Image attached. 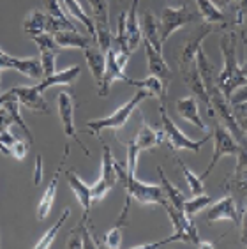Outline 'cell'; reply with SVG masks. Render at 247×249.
I'll return each mask as SVG.
<instances>
[{
  "label": "cell",
  "mask_w": 247,
  "mask_h": 249,
  "mask_svg": "<svg viewBox=\"0 0 247 249\" xmlns=\"http://www.w3.org/2000/svg\"><path fill=\"white\" fill-rule=\"evenodd\" d=\"M219 48L223 55V71L219 72L217 85L221 92L229 99L233 92L247 83V78L242 74L240 64L237 60V34L233 30H226L221 34Z\"/></svg>",
  "instance_id": "cell-1"
},
{
  "label": "cell",
  "mask_w": 247,
  "mask_h": 249,
  "mask_svg": "<svg viewBox=\"0 0 247 249\" xmlns=\"http://www.w3.org/2000/svg\"><path fill=\"white\" fill-rule=\"evenodd\" d=\"M168 212V217H170L171 225H173V235L166 237V239L159 240V242H150V244H138L133 246V249H150V248H161L164 244H170V242H175V240H182V242H189L194 248H215L212 242H203L201 237L198 235V230L194 226V219H189L185 216L184 211H178L171 203L164 205Z\"/></svg>",
  "instance_id": "cell-2"
},
{
  "label": "cell",
  "mask_w": 247,
  "mask_h": 249,
  "mask_svg": "<svg viewBox=\"0 0 247 249\" xmlns=\"http://www.w3.org/2000/svg\"><path fill=\"white\" fill-rule=\"evenodd\" d=\"M115 170H117V175L119 178L124 180V186H125V193H127V198L138 201L140 205H166L168 198L166 193L162 189V186H152V184L141 182L136 178V175H129L125 164L115 161Z\"/></svg>",
  "instance_id": "cell-3"
},
{
  "label": "cell",
  "mask_w": 247,
  "mask_h": 249,
  "mask_svg": "<svg viewBox=\"0 0 247 249\" xmlns=\"http://www.w3.org/2000/svg\"><path fill=\"white\" fill-rule=\"evenodd\" d=\"M147 97H148V92L143 90V89H138V92H136L127 103H124L120 108H117L111 115L103 117V119L88 120V122H87L88 133H90L92 136H95L97 140H101V131L103 129H113V131L122 129L124 125L127 124V120L131 119V115L136 111L140 103H141L143 99H147Z\"/></svg>",
  "instance_id": "cell-4"
},
{
  "label": "cell",
  "mask_w": 247,
  "mask_h": 249,
  "mask_svg": "<svg viewBox=\"0 0 247 249\" xmlns=\"http://www.w3.org/2000/svg\"><path fill=\"white\" fill-rule=\"evenodd\" d=\"M159 111H161V131H162V138H164V142H166L168 145H170L173 150H191V152H200V149L203 147V143L209 140V136H205V138L198 140V142H194V140L187 138L184 133H182L178 127H176V124L171 120V117L168 115L166 108H164V105H159Z\"/></svg>",
  "instance_id": "cell-5"
},
{
  "label": "cell",
  "mask_w": 247,
  "mask_h": 249,
  "mask_svg": "<svg viewBox=\"0 0 247 249\" xmlns=\"http://www.w3.org/2000/svg\"><path fill=\"white\" fill-rule=\"evenodd\" d=\"M200 15H194L187 5H180V7H164L162 15L159 18V34H161V43L164 44L168 39L171 37V34L178 30L180 27L198 21Z\"/></svg>",
  "instance_id": "cell-6"
},
{
  "label": "cell",
  "mask_w": 247,
  "mask_h": 249,
  "mask_svg": "<svg viewBox=\"0 0 247 249\" xmlns=\"http://www.w3.org/2000/svg\"><path fill=\"white\" fill-rule=\"evenodd\" d=\"M238 152H240V145L235 142L233 134L228 131V127L221 122H215L214 125V156H212V161H210L209 168L205 170L200 175V178H207L212 173L217 163L221 161V158H226V156H235L237 158Z\"/></svg>",
  "instance_id": "cell-7"
},
{
  "label": "cell",
  "mask_w": 247,
  "mask_h": 249,
  "mask_svg": "<svg viewBox=\"0 0 247 249\" xmlns=\"http://www.w3.org/2000/svg\"><path fill=\"white\" fill-rule=\"evenodd\" d=\"M92 9V19L95 25V41L103 52H108L115 43V34L109 29V9L108 0H88Z\"/></svg>",
  "instance_id": "cell-8"
},
{
  "label": "cell",
  "mask_w": 247,
  "mask_h": 249,
  "mask_svg": "<svg viewBox=\"0 0 247 249\" xmlns=\"http://www.w3.org/2000/svg\"><path fill=\"white\" fill-rule=\"evenodd\" d=\"M117 170H115V158L109 147L103 143V163H101V177L99 180L92 186V203H97L106 196L109 189H113L117 184Z\"/></svg>",
  "instance_id": "cell-9"
},
{
  "label": "cell",
  "mask_w": 247,
  "mask_h": 249,
  "mask_svg": "<svg viewBox=\"0 0 247 249\" xmlns=\"http://www.w3.org/2000/svg\"><path fill=\"white\" fill-rule=\"evenodd\" d=\"M58 115H60V120H62L64 134H66L67 138H72L74 142H78V143L81 145L83 152H85V156H90V150L81 143V140L76 131V125H74V96H72L71 92L64 90L58 94Z\"/></svg>",
  "instance_id": "cell-10"
},
{
  "label": "cell",
  "mask_w": 247,
  "mask_h": 249,
  "mask_svg": "<svg viewBox=\"0 0 247 249\" xmlns=\"http://www.w3.org/2000/svg\"><path fill=\"white\" fill-rule=\"evenodd\" d=\"M0 69H15V71L21 72L25 76L32 78V80H43V67H41V60L39 58H18L11 57L9 53H5L0 48Z\"/></svg>",
  "instance_id": "cell-11"
},
{
  "label": "cell",
  "mask_w": 247,
  "mask_h": 249,
  "mask_svg": "<svg viewBox=\"0 0 247 249\" xmlns=\"http://www.w3.org/2000/svg\"><path fill=\"white\" fill-rule=\"evenodd\" d=\"M212 32H215V25L201 23L200 29H196L194 32L191 34L189 37H187V41L184 43V46H182V50H180L178 66L187 67V66H191V64H196V55H198V50L201 48L203 39Z\"/></svg>",
  "instance_id": "cell-12"
},
{
  "label": "cell",
  "mask_w": 247,
  "mask_h": 249,
  "mask_svg": "<svg viewBox=\"0 0 247 249\" xmlns=\"http://www.w3.org/2000/svg\"><path fill=\"white\" fill-rule=\"evenodd\" d=\"M69 152H71V147H69V143H66L60 164H58V168L55 170V175H53L52 182L48 184L46 191L43 193V196H41V200H39V205H37V219L39 221H44L48 216H50V212H52L53 203H55V196H57L58 178H60L62 170H64V166H66V161H67V156H69Z\"/></svg>",
  "instance_id": "cell-13"
},
{
  "label": "cell",
  "mask_w": 247,
  "mask_h": 249,
  "mask_svg": "<svg viewBox=\"0 0 247 249\" xmlns=\"http://www.w3.org/2000/svg\"><path fill=\"white\" fill-rule=\"evenodd\" d=\"M117 80H122V82L125 83H133V80L124 72V69L120 67V64L117 62V53H115L113 48H109L108 52H106V71H105V78H103V83H101V87H97V94H99L101 97L108 96L109 92V87L113 85V82H117Z\"/></svg>",
  "instance_id": "cell-14"
},
{
  "label": "cell",
  "mask_w": 247,
  "mask_h": 249,
  "mask_svg": "<svg viewBox=\"0 0 247 249\" xmlns=\"http://www.w3.org/2000/svg\"><path fill=\"white\" fill-rule=\"evenodd\" d=\"M13 90L16 92V97H18V103L25 108H29L32 111H37V113H44L48 115L50 113V106H48L46 99L43 97V92L39 90L37 85L35 87H13Z\"/></svg>",
  "instance_id": "cell-15"
},
{
  "label": "cell",
  "mask_w": 247,
  "mask_h": 249,
  "mask_svg": "<svg viewBox=\"0 0 247 249\" xmlns=\"http://www.w3.org/2000/svg\"><path fill=\"white\" fill-rule=\"evenodd\" d=\"M180 69H182V76H184L185 85L189 87V90L193 92V96H194L196 99L203 101L205 106H207V108H209V111H210V117L214 119L215 113H214V110H212V105H210V97H209V94H207L205 83H203V80H201V76H200L198 66H196V64H191V66L180 67Z\"/></svg>",
  "instance_id": "cell-16"
},
{
  "label": "cell",
  "mask_w": 247,
  "mask_h": 249,
  "mask_svg": "<svg viewBox=\"0 0 247 249\" xmlns=\"http://www.w3.org/2000/svg\"><path fill=\"white\" fill-rule=\"evenodd\" d=\"M205 219L214 223V221H224L229 219L233 223H238L240 221V212H238V207L229 195H226L224 198H221L219 201H215L214 205L210 207L209 212L205 214Z\"/></svg>",
  "instance_id": "cell-17"
},
{
  "label": "cell",
  "mask_w": 247,
  "mask_h": 249,
  "mask_svg": "<svg viewBox=\"0 0 247 249\" xmlns=\"http://www.w3.org/2000/svg\"><path fill=\"white\" fill-rule=\"evenodd\" d=\"M143 44H145V55H147L148 72H150L152 76H157L161 82H164L168 85V83L171 82V69L166 64V60H164V57H162V53L157 52L152 44L147 43V41H143Z\"/></svg>",
  "instance_id": "cell-18"
},
{
  "label": "cell",
  "mask_w": 247,
  "mask_h": 249,
  "mask_svg": "<svg viewBox=\"0 0 247 249\" xmlns=\"http://www.w3.org/2000/svg\"><path fill=\"white\" fill-rule=\"evenodd\" d=\"M53 37H55V41H57V44L62 50H69V48L87 50L88 46L97 44L92 36L80 34L78 30H60V32L53 34Z\"/></svg>",
  "instance_id": "cell-19"
},
{
  "label": "cell",
  "mask_w": 247,
  "mask_h": 249,
  "mask_svg": "<svg viewBox=\"0 0 247 249\" xmlns=\"http://www.w3.org/2000/svg\"><path fill=\"white\" fill-rule=\"evenodd\" d=\"M176 111H178V115H180L182 119L191 122L193 125H196V127L201 129L203 133L209 131V127L205 125L203 119H201V115H200L198 99H196L194 96H187V97H182V99L176 101Z\"/></svg>",
  "instance_id": "cell-20"
},
{
  "label": "cell",
  "mask_w": 247,
  "mask_h": 249,
  "mask_svg": "<svg viewBox=\"0 0 247 249\" xmlns=\"http://www.w3.org/2000/svg\"><path fill=\"white\" fill-rule=\"evenodd\" d=\"M66 177H67V184L69 187L72 189L74 193V196H76L78 203L83 207V212H90V207H92V186L85 184L78 177V173L74 170H67L66 172Z\"/></svg>",
  "instance_id": "cell-21"
},
{
  "label": "cell",
  "mask_w": 247,
  "mask_h": 249,
  "mask_svg": "<svg viewBox=\"0 0 247 249\" xmlns=\"http://www.w3.org/2000/svg\"><path fill=\"white\" fill-rule=\"evenodd\" d=\"M138 4L140 0H133L127 15H125V34H127V43L131 52H134L141 44V37H143L141 27H140V21H138Z\"/></svg>",
  "instance_id": "cell-22"
},
{
  "label": "cell",
  "mask_w": 247,
  "mask_h": 249,
  "mask_svg": "<svg viewBox=\"0 0 247 249\" xmlns=\"http://www.w3.org/2000/svg\"><path fill=\"white\" fill-rule=\"evenodd\" d=\"M85 52V58L87 64H88V69L92 72V78L95 80V85L101 87L103 83V78H105V71H106V53L94 44V46H88Z\"/></svg>",
  "instance_id": "cell-23"
},
{
  "label": "cell",
  "mask_w": 247,
  "mask_h": 249,
  "mask_svg": "<svg viewBox=\"0 0 247 249\" xmlns=\"http://www.w3.org/2000/svg\"><path fill=\"white\" fill-rule=\"evenodd\" d=\"M81 72V67L80 66H72V67H67L64 71H57L55 74L48 78H43L41 83L37 85V89L41 92H46L50 87H64V85H72V83L76 82V78L80 76Z\"/></svg>",
  "instance_id": "cell-24"
},
{
  "label": "cell",
  "mask_w": 247,
  "mask_h": 249,
  "mask_svg": "<svg viewBox=\"0 0 247 249\" xmlns=\"http://www.w3.org/2000/svg\"><path fill=\"white\" fill-rule=\"evenodd\" d=\"M133 142H134V145L140 149V152H141V150H150V149L159 147V145L164 142V138H162V131L152 129V127L143 120L141 129L136 133V136H134Z\"/></svg>",
  "instance_id": "cell-25"
},
{
  "label": "cell",
  "mask_w": 247,
  "mask_h": 249,
  "mask_svg": "<svg viewBox=\"0 0 247 249\" xmlns=\"http://www.w3.org/2000/svg\"><path fill=\"white\" fill-rule=\"evenodd\" d=\"M141 32H143V36H145V41L152 44L157 52L162 53L161 34H159V19L154 16L152 11H147V15L143 18Z\"/></svg>",
  "instance_id": "cell-26"
},
{
  "label": "cell",
  "mask_w": 247,
  "mask_h": 249,
  "mask_svg": "<svg viewBox=\"0 0 247 249\" xmlns=\"http://www.w3.org/2000/svg\"><path fill=\"white\" fill-rule=\"evenodd\" d=\"M194 4H196V7H198V15L203 19V23L224 25L226 18H224L223 11L219 9L212 0H194Z\"/></svg>",
  "instance_id": "cell-27"
},
{
  "label": "cell",
  "mask_w": 247,
  "mask_h": 249,
  "mask_svg": "<svg viewBox=\"0 0 247 249\" xmlns=\"http://www.w3.org/2000/svg\"><path fill=\"white\" fill-rule=\"evenodd\" d=\"M60 4L64 5V9H66L67 13L72 16V18H76L78 21H80V23L85 27L87 32H88V36H92V37L95 39L94 19H92L90 15H87L85 11H83V7L78 4V0H60ZM95 43H97V41H95Z\"/></svg>",
  "instance_id": "cell-28"
},
{
  "label": "cell",
  "mask_w": 247,
  "mask_h": 249,
  "mask_svg": "<svg viewBox=\"0 0 247 249\" xmlns=\"http://www.w3.org/2000/svg\"><path fill=\"white\" fill-rule=\"evenodd\" d=\"M133 87H136V89H143V90L148 92V96H154L159 99V103H162L164 105V97H166L168 94V85L164 82H161L157 76H150L145 78V80H133V83H131Z\"/></svg>",
  "instance_id": "cell-29"
},
{
  "label": "cell",
  "mask_w": 247,
  "mask_h": 249,
  "mask_svg": "<svg viewBox=\"0 0 247 249\" xmlns=\"http://www.w3.org/2000/svg\"><path fill=\"white\" fill-rule=\"evenodd\" d=\"M46 19H48V15L44 9L30 11L29 16H27L23 21V30L29 34L30 37H32V36H37V34L46 32Z\"/></svg>",
  "instance_id": "cell-30"
},
{
  "label": "cell",
  "mask_w": 247,
  "mask_h": 249,
  "mask_svg": "<svg viewBox=\"0 0 247 249\" xmlns=\"http://www.w3.org/2000/svg\"><path fill=\"white\" fill-rule=\"evenodd\" d=\"M157 173H159V178H161L162 189H164V193H166L168 203H171V205L175 207V209H178V211H184V203H185L184 193H182L175 184H171L170 180H168L161 166H157Z\"/></svg>",
  "instance_id": "cell-31"
},
{
  "label": "cell",
  "mask_w": 247,
  "mask_h": 249,
  "mask_svg": "<svg viewBox=\"0 0 247 249\" xmlns=\"http://www.w3.org/2000/svg\"><path fill=\"white\" fill-rule=\"evenodd\" d=\"M69 216H71V207H67V209H64V211H62V216L58 217L57 223H55L52 228H48V231L43 235V237H41V239H39V242L34 246V248H35V249H48V248H50V246L53 244V240L57 239L58 231H60V228L64 226V223H66V219Z\"/></svg>",
  "instance_id": "cell-32"
},
{
  "label": "cell",
  "mask_w": 247,
  "mask_h": 249,
  "mask_svg": "<svg viewBox=\"0 0 247 249\" xmlns=\"http://www.w3.org/2000/svg\"><path fill=\"white\" fill-rule=\"evenodd\" d=\"M4 108L7 111H9V117L11 120H13V125H16V127H19V129L23 131L25 136H27V142H29L30 145L34 143V134L32 131L29 129V125H27V122H25L23 119H21V113H19V103L18 99H11L7 101L4 105Z\"/></svg>",
  "instance_id": "cell-33"
},
{
  "label": "cell",
  "mask_w": 247,
  "mask_h": 249,
  "mask_svg": "<svg viewBox=\"0 0 247 249\" xmlns=\"http://www.w3.org/2000/svg\"><path fill=\"white\" fill-rule=\"evenodd\" d=\"M212 203V198L207 195H194L191 200H185L184 203V214L189 219H194L196 214H200L205 207H209Z\"/></svg>",
  "instance_id": "cell-34"
},
{
  "label": "cell",
  "mask_w": 247,
  "mask_h": 249,
  "mask_svg": "<svg viewBox=\"0 0 247 249\" xmlns=\"http://www.w3.org/2000/svg\"><path fill=\"white\" fill-rule=\"evenodd\" d=\"M176 164L180 166L182 173H184L185 182H187V186H189L191 193H193V196H194V195H203V193H205V184H203V180H201V178L198 177L196 173L191 172V168L185 166V163L182 161L180 158H176Z\"/></svg>",
  "instance_id": "cell-35"
},
{
  "label": "cell",
  "mask_w": 247,
  "mask_h": 249,
  "mask_svg": "<svg viewBox=\"0 0 247 249\" xmlns=\"http://www.w3.org/2000/svg\"><path fill=\"white\" fill-rule=\"evenodd\" d=\"M30 39L35 43V46L39 48V52H57V53L62 52V48L57 44L55 37H53V34H50V32L37 34V36H32Z\"/></svg>",
  "instance_id": "cell-36"
},
{
  "label": "cell",
  "mask_w": 247,
  "mask_h": 249,
  "mask_svg": "<svg viewBox=\"0 0 247 249\" xmlns=\"http://www.w3.org/2000/svg\"><path fill=\"white\" fill-rule=\"evenodd\" d=\"M122 219H119V223L111 228V230L106 231L105 235V242H103V248H108V249H120L122 248Z\"/></svg>",
  "instance_id": "cell-37"
},
{
  "label": "cell",
  "mask_w": 247,
  "mask_h": 249,
  "mask_svg": "<svg viewBox=\"0 0 247 249\" xmlns=\"http://www.w3.org/2000/svg\"><path fill=\"white\" fill-rule=\"evenodd\" d=\"M57 52H39V60L43 67V76L48 78L57 72Z\"/></svg>",
  "instance_id": "cell-38"
},
{
  "label": "cell",
  "mask_w": 247,
  "mask_h": 249,
  "mask_svg": "<svg viewBox=\"0 0 247 249\" xmlns=\"http://www.w3.org/2000/svg\"><path fill=\"white\" fill-rule=\"evenodd\" d=\"M44 11H46L48 16H53V18L66 19V21H69L67 15L64 13V9H62L60 0H44Z\"/></svg>",
  "instance_id": "cell-39"
},
{
  "label": "cell",
  "mask_w": 247,
  "mask_h": 249,
  "mask_svg": "<svg viewBox=\"0 0 247 249\" xmlns=\"http://www.w3.org/2000/svg\"><path fill=\"white\" fill-rule=\"evenodd\" d=\"M29 147H30L29 142L25 143L23 140H16L15 143H13V147H11V156L16 158L18 161H23L27 158V154H29Z\"/></svg>",
  "instance_id": "cell-40"
},
{
  "label": "cell",
  "mask_w": 247,
  "mask_h": 249,
  "mask_svg": "<svg viewBox=\"0 0 247 249\" xmlns=\"http://www.w3.org/2000/svg\"><path fill=\"white\" fill-rule=\"evenodd\" d=\"M66 248L69 249H81L83 248V235H81L80 226L72 228L71 233H69V239L66 242Z\"/></svg>",
  "instance_id": "cell-41"
},
{
  "label": "cell",
  "mask_w": 247,
  "mask_h": 249,
  "mask_svg": "<svg viewBox=\"0 0 247 249\" xmlns=\"http://www.w3.org/2000/svg\"><path fill=\"white\" fill-rule=\"evenodd\" d=\"M247 18V0H240L237 5V13H235V25L242 27Z\"/></svg>",
  "instance_id": "cell-42"
},
{
  "label": "cell",
  "mask_w": 247,
  "mask_h": 249,
  "mask_svg": "<svg viewBox=\"0 0 247 249\" xmlns=\"http://www.w3.org/2000/svg\"><path fill=\"white\" fill-rule=\"evenodd\" d=\"M43 180V156L35 158V172H34V184L39 186Z\"/></svg>",
  "instance_id": "cell-43"
},
{
  "label": "cell",
  "mask_w": 247,
  "mask_h": 249,
  "mask_svg": "<svg viewBox=\"0 0 247 249\" xmlns=\"http://www.w3.org/2000/svg\"><path fill=\"white\" fill-rule=\"evenodd\" d=\"M240 244L247 248V205L242 211V233H240Z\"/></svg>",
  "instance_id": "cell-44"
},
{
  "label": "cell",
  "mask_w": 247,
  "mask_h": 249,
  "mask_svg": "<svg viewBox=\"0 0 247 249\" xmlns=\"http://www.w3.org/2000/svg\"><path fill=\"white\" fill-rule=\"evenodd\" d=\"M240 39H242V43H244V48H246V58H244V64L240 66V69H242V74L247 78V36L244 30H240Z\"/></svg>",
  "instance_id": "cell-45"
},
{
  "label": "cell",
  "mask_w": 247,
  "mask_h": 249,
  "mask_svg": "<svg viewBox=\"0 0 247 249\" xmlns=\"http://www.w3.org/2000/svg\"><path fill=\"white\" fill-rule=\"evenodd\" d=\"M228 180H235V184H237V186L247 189V172H242L240 175H237V177H229Z\"/></svg>",
  "instance_id": "cell-46"
},
{
  "label": "cell",
  "mask_w": 247,
  "mask_h": 249,
  "mask_svg": "<svg viewBox=\"0 0 247 249\" xmlns=\"http://www.w3.org/2000/svg\"><path fill=\"white\" fill-rule=\"evenodd\" d=\"M233 110H235V115H247V101L240 103V105H235Z\"/></svg>",
  "instance_id": "cell-47"
},
{
  "label": "cell",
  "mask_w": 247,
  "mask_h": 249,
  "mask_svg": "<svg viewBox=\"0 0 247 249\" xmlns=\"http://www.w3.org/2000/svg\"><path fill=\"white\" fill-rule=\"evenodd\" d=\"M212 2H214V4L217 5V7H224V5L228 4L229 0H212Z\"/></svg>",
  "instance_id": "cell-48"
},
{
  "label": "cell",
  "mask_w": 247,
  "mask_h": 249,
  "mask_svg": "<svg viewBox=\"0 0 247 249\" xmlns=\"http://www.w3.org/2000/svg\"><path fill=\"white\" fill-rule=\"evenodd\" d=\"M0 72H2V69H0Z\"/></svg>",
  "instance_id": "cell-49"
},
{
  "label": "cell",
  "mask_w": 247,
  "mask_h": 249,
  "mask_svg": "<svg viewBox=\"0 0 247 249\" xmlns=\"http://www.w3.org/2000/svg\"><path fill=\"white\" fill-rule=\"evenodd\" d=\"M244 172H247V170H244Z\"/></svg>",
  "instance_id": "cell-50"
}]
</instances>
